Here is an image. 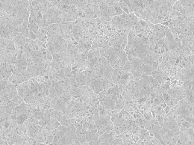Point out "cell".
Returning a JSON list of instances; mask_svg holds the SVG:
<instances>
[{
	"mask_svg": "<svg viewBox=\"0 0 194 145\" xmlns=\"http://www.w3.org/2000/svg\"><path fill=\"white\" fill-rule=\"evenodd\" d=\"M23 101H24L23 98L18 94L16 96H15L14 99H12L11 100H10L9 102H8V103L5 105H8V106H9L11 108V109H14L15 107L20 106V105L21 104Z\"/></svg>",
	"mask_w": 194,
	"mask_h": 145,
	"instance_id": "1",
	"label": "cell"
},
{
	"mask_svg": "<svg viewBox=\"0 0 194 145\" xmlns=\"http://www.w3.org/2000/svg\"><path fill=\"white\" fill-rule=\"evenodd\" d=\"M119 5L120 8L122 10V11L124 12L126 14H129V8H128L127 5L126 3V1H119Z\"/></svg>",
	"mask_w": 194,
	"mask_h": 145,
	"instance_id": "2",
	"label": "cell"
}]
</instances>
